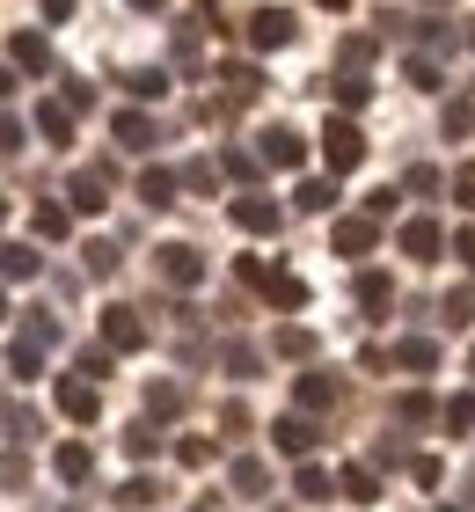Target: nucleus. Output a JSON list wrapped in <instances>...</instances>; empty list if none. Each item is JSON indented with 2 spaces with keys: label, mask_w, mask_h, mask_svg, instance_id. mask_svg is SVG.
<instances>
[{
  "label": "nucleus",
  "mask_w": 475,
  "mask_h": 512,
  "mask_svg": "<svg viewBox=\"0 0 475 512\" xmlns=\"http://www.w3.org/2000/svg\"><path fill=\"white\" fill-rule=\"evenodd\" d=\"M242 278H249V286L271 300V308H307V286H300L293 271H264L256 256H242Z\"/></svg>",
  "instance_id": "nucleus-1"
},
{
  "label": "nucleus",
  "mask_w": 475,
  "mask_h": 512,
  "mask_svg": "<svg viewBox=\"0 0 475 512\" xmlns=\"http://www.w3.org/2000/svg\"><path fill=\"white\" fill-rule=\"evenodd\" d=\"M322 154H329V169H359V161H366V132L351 118H329L322 125Z\"/></svg>",
  "instance_id": "nucleus-2"
},
{
  "label": "nucleus",
  "mask_w": 475,
  "mask_h": 512,
  "mask_svg": "<svg viewBox=\"0 0 475 512\" xmlns=\"http://www.w3.org/2000/svg\"><path fill=\"white\" fill-rule=\"evenodd\" d=\"M249 44H256V52L293 44V8H256V15H249Z\"/></svg>",
  "instance_id": "nucleus-3"
},
{
  "label": "nucleus",
  "mask_w": 475,
  "mask_h": 512,
  "mask_svg": "<svg viewBox=\"0 0 475 512\" xmlns=\"http://www.w3.org/2000/svg\"><path fill=\"white\" fill-rule=\"evenodd\" d=\"M103 344H110V352H139V344H147L139 308H103Z\"/></svg>",
  "instance_id": "nucleus-4"
},
{
  "label": "nucleus",
  "mask_w": 475,
  "mask_h": 512,
  "mask_svg": "<svg viewBox=\"0 0 475 512\" xmlns=\"http://www.w3.org/2000/svg\"><path fill=\"white\" fill-rule=\"evenodd\" d=\"M59 410L74 417V425H95V410H103V395H95V381H88V374H66V381H59Z\"/></svg>",
  "instance_id": "nucleus-5"
},
{
  "label": "nucleus",
  "mask_w": 475,
  "mask_h": 512,
  "mask_svg": "<svg viewBox=\"0 0 475 512\" xmlns=\"http://www.w3.org/2000/svg\"><path fill=\"white\" fill-rule=\"evenodd\" d=\"M161 278H169V286H198V278H205V256L190 249V242H169V249H161Z\"/></svg>",
  "instance_id": "nucleus-6"
},
{
  "label": "nucleus",
  "mask_w": 475,
  "mask_h": 512,
  "mask_svg": "<svg viewBox=\"0 0 475 512\" xmlns=\"http://www.w3.org/2000/svg\"><path fill=\"white\" fill-rule=\"evenodd\" d=\"M256 154H264L271 169H300V161H307V139L278 125V132H264V139H256Z\"/></svg>",
  "instance_id": "nucleus-7"
},
{
  "label": "nucleus",
  "mask_w": 475,
  "mask_h": 512,
  "mask_svg": "<svg viewBox=\"0 0 475 512\" xmlns=\"http://www.w3.org/2000/svg\"><path fill=\"white\" fill-rule=\"evenodd\" d=\"M234 227L242 235H278V205L271 198H234Z\"/></svg>",
  "instance_id": "nucleus-8"
},
{
  "label": "nucleus",
  "mask_w": 475,
  "mask_h": 512,
  "mask_svg": "<svg viewBox=\"0 0 475 512\" xmlns=\"http://www.w3.org/2000/svg\"><path fill=\"white\" fill-rule=\"evenodd\" d=\"M439 249H446V235H439V220H410V227H402V256H417V264H432Z\"/></svg>",
  "instance_id": "nucleus-9"
},
{
  "label": "nucleus",
  "mask_w": 475,
  "mask_h": 512,
  "mask_svg": "<svg viewBox=\"0 0 475 512\" xmlns=\"http://www.w3.org/2000/svg\"><path fill=\"white\" fill-rule=\"evenodd\" d=\"M329 242H337L344 256H366L373 242H380V220L366 213V220H337V235H329Z\"/></svg>",
  "instance_id": "nucleus-10"
},
{
  "label": "nucleus",
  "mask_w": 475,
  "mask_h": 512,
  "mask_svg": "<svg viewBox=\"0 0 475 512\" xmlns=\"http://www.w3.org/2000/svg\"><path fill=\"white\" fill-rule=\"evenodd\" d=\"M8 59H15V74H44V66H52L44 37H30V30H15V37H8Z\"/></svg>",
  "instance_id": "nucleus-11"
},
{
  "label": "nucleus",
  "mask_w": 475,
  "mask_h": 512,
  "mask_svg": "<svg viewBox=\"0 0 475 512\" xmlns=\"http://www.w3.org/2000/svg\"><path fill=\"white\" fill-rule=\"evenodd\" d=\"M52 469H59V483H88V469H95V454L81 447V439H66V447L52 454Z\"/></svg>",
  "instance_id": "nucleus-12"
},
{
  "label": "nucleus",
  "mask_w": 475,
  "mask_h": 512,
  "mask_svg": "<svg viewBox=\"0 0 475 512\" xmlns=\"http://www.w3.org/2000/svg\"><path fill=\"white\" fill-rule=\"evenodd\" d=\"M271 439H278L285 454H315V425H307V417H278Z\"/></svg>",
  "instance_id": "nucleus-13"
},
{
  "label": "nucleus",
  "mask_w": 475,
  "mask_h": 512,
  "mask_svg": "<svg viewBox=\"0 0 475 512\" xmlns=\"http://www.w3.org/2000/svg\"><path fill=\"white\" fill-rule=\"evenodd\" d=\"M103 191H110V169H81L74 176V205L81 213H103Z\"/></svg>",
  "instance_id": "nucleus-14"
},
{
  "label": "nucleus",
  "mask_w": 475,
  "mask_h": 512,
  "mask_svg": "<svg viewBox=\"0 0 475 512\" xmlns=\"http://www.w3.org/2000/svg\"><path fill=\"white\" fill-rule=\"evenodd\" d=\"M117 147H125V154H147V147H154V125L139 118V110H125V118H117Z\"/></svg>",
  "instance_id": "nucleus-15"
},
{
  "label": "nucleus",
  "mask_w": 475,
  "mask_h": 512,
  "mask_svg": "<svg viewBox=\"0 0 475 512\" xmlns=\"http://www.w3.org/2000/svg\"><path fill=\"white\" fill-rule=\"evenodd\" d=\"M37 132L52 139V147H66V132H74V110H66V103H37Z\"/></svg>",
  "instance_id": "nucleus-16"
},
{
  "label": "nucleus",
  "mask_w": 475,
  "mask_h": 512,
  "mask_svg": "<svg viewBox=\"0 0 475 512\" xmlns=\"http://www.w3.org/2000/svg\"><path fill=\"white\" fill-rule=\"evenodd\" d=\"M395 359L410 366V374H432V366H439V344H432V337H410V344H395Z\"/></svg>",
  "instance_id": "nucleus-17"
},
{
  "label": "nucleus",
  "mask_w": 475,
  "mask_h": 512,
  "mask_svg": "<svg viewBox=\"0 0 475 512\" xmlns=\"http://www.w3.org/2000/svg\"><path fill=\"white\" fill-rule=\"evenodd\" d=\"M139 198H147L154 213H161V205H176V176L169 169H147V176H139Z\"/></svg>",
  "instance_id": "nucleus-18"
},
{
  "label": "nucleus",
  "mask_w": 475,
  "mask_h": 512,
  "mask_svg": "<svg viewBox=\"0 0 475 512\" xmlns=\"http://www.w3.org/2000/svg\"><path fill=\"white\" fill-rule=\"evenodd\" d=\"M8 366H15V381H30L37 366H44V337H15V352H8Z\"/></svg>",
  "instance_id": "nucleus-19"
},
{
  "label": "nucleus",
  "mask_w": 475,
  "mask_h": 512,
  "mask_svg": "<svg viewBox=\"0 0 475 512\" xmlns=\"http://www.w3.org/2000/svg\"><path fill=\"white\" fill-rule=\"evenodd\" d=\"M337 403V381L329 374H300V410H329Z\"/></svg>",
  "instance_id": "nucleus-20"
},
{
  "label": "nucleus",
  "mask_w": 475,
  "mask_h": 512,
  "mask_svg": "<svg viewBox=\"0 0 475 512\" xmlns=\"http://www.w3.org/2000/svg\"><path fill=\"white\" fill-rule=\"evenodd\" d=\"M344 498H351V505H373V498H380L373 469H359V461H351V469H344Z\"/></svg>",
  "instance_id": "nucleus-21"
},
{
  "label": "nucleus",
  "mask_w": 475,
  "mask_h": 512,
  "mask_svg": "<svg viewBox=\"0 0 475 512\" xmlns=\"http://www.w3.org/2000/svg\"><path fill=\"white\" fill-rule=\"evenodd\" d=\"M293 205H300V213H329V205H337V183H300Z\"/></svg>",
  "instance_id": "nucleus-22"
},
{
  "label": "nucleus",
  "mask_w": 475,
  "mask_h": 512,
  "mask_svg": "<svg viewBox=\"0 0 475 512\" xmlns=\"http://www.w3.org/2000/svg\"><path fill=\"white\" fill-rule=\"evenodd\" d=\"M271 352H278V359H307V352H315V330H278Z\"/></svg>",
  "instance_id": "nucleus-23"
},
{
  "label": "nucleus",
  "mask_w": 475,
  "mask_h": 512,
  "mask_svg": "<svg viewBox=\"0 0 475 512\" xmlns=\"http://www.w3.org/2000/svg\"><path fill=\"white\" fill-rule=\"evenodd\" d=\"M388 300H395V293H388V278H380V271H366V278H359V308H366V315H380Z\"/></svg>",
  "instance_id": "nucleus-24"
},
{
  "label": "nucleus",
  "mask_w": 475,
  "mask_h": 512,
  "mask_svg": "<svg viewBox=\"0 0 475 512\" xmlns=\"http://www.w3.org/2000/svg\"><path fill=\"white\" fill-rule=\"evenodd\" d=\"M37 235L44 242H66V205H37Z\"/></svg>",
  "instance_id": "nucleus-25"
},
{
  "label": "nucleus",
  "mask_w": 475,
  "mask_h": 512,
  "mask_svg": "<svg viewBox=\"0 0 475 512\" xmlns=\"http://www.w3.org/2000/svg\"><path fill=\"white\" fill-rule=\"evenodd\" d=\"M366 96H373V88H366V74H337V103H344V110H359Z\"/></svg>",
  "instance_id": "nucleus-26"
},
{
  "label": "nucleus",
  "mask_w": 475,
  "mask_h": 512,
  "mask_svg": "<svg viewBox=\"0 0 475 512\" xmlns=\"http://www.w3.org/2000/svg\"><path fill=\"white\" fill-rule=\"evenodd\" d=\"M30 271H37V249H30V242H8V278L22 286V278H30Z\"/></svg>",
  "instance_id": "nucleus-27"
},
{
  "label": "nucleus",
  "mask_w": 475,
  "mask_h": 512,
  "mask_svg": "<svg viewBox=\"0 0 475 512\" xmlns=\"http://www.w3.org/2000/svg\"><path fill=\"white\" fill-rule=\"evenodd\" d=\"M234 491H242V498L264 491V461H234Z\"/></svg>",
  "instance_id": "nucleus-28"
},
{
  "label": "nucleus",
  "mask_w": 475,
  "mask_h": 512,
  "mask_svg": "<svg viewBox=\"0 0 475 512\" xmlns=\"http://www.w3.org/2000/svg\"><path fill=\"white\" fill-rule=\"evenodd\" d=\"M439 417H446V425H454V432H468V425H475V395H454V403H446Z\"/></svg>",
  "instance_id": "nucleus-29"
},
{
  "label": "nucleus",
  "mask_w": 475,
  "mask_h": 512,
  "mask_svg": "<svg viewBox=\"0 0 475 512\" xmlns=\"http://www.w3.org/2000/svg\"><path fill=\"white\" fill-rule=\"evenodd\" d=\"M293 491H300L307 505H322V498H329V476H322V469H300V483H293Z\"/></svg>",
  "instance_id": "nucleus-30"
},
{
  "label": "nucleus",
  "mask_w": 475,
  "mask_h": 512,
  "mask_svg": "<svg viewBox=\"0 0 475 512\" xmlns=\"http://www.w3.org/2000/svg\"><path fill=\"white\" fill-rule=\"evenodd\" d=\"M81 256H88V271H95V278H110V271H117V249H110V242H88Z\"/></svg>",
  "instance_id": "nucleus-31"
},
{
  "label": "nucleus",
  "mask_w": 475,
  "mask_h": 512,
  "mask_svg": "<svg viewBox=\"0 0 475 512\" xmlns=\"http://www.w3.org/2000/svg\"><path fill=\"white\" fill-rule=\"evenodd\" d=\"M446 322H454V330H461V322H475V293H468V286L446 293Z\"/></svg>",
  "instance_id": "nucleus-32"
},
{
  "label": "nucleus",
  "mask_w": 475,
  "mask_h": 512,
  "mask_svg": "<svg viewBox=\"0 0 475 512\" xmlns=\"http://www.w3.org/2000/svg\"><path fill=\"white\" fill-rule=\"evenodd\" d=\"M176 410H183L176 388H147V417H176Z\"/></svg>",
  "instance_id": "nucleus-33"
},
{
  "label": "nucleus",
  "mask_w": 475,
  "mask_h": 512,
  "mask_svg": "<svg viewBox=\"0 0 475 512\" xmlns=\"http://www.w3.org/2000/svg\"><path fill=\"white\" fill-rule=\"evenodd\" d=\"M395 417H402V425H424V417H432V395H402Z\"/></svg>",
  "instance_id": "nucleus-34"
},
{
  "label": "nucleus",
  "mask_w": 475,
  "mask_h": 512,
  "mask_svg": "<svg viewBox=\"0 0 475 512\" xmlns=\"http://www.w3.org/2000/svg\"><path fill=\"white\" fill-rule=\"evenodd\" d=\"M402 74H410V88H439V66H432V59H424V52H417L410 66H402Z\"/></svg>",
  "instance_id": "nucleus-35"
},
{
  "label": "nucleus",
  "mask_w": 475,
  "mask_h": 512,
  "mask_svg": "<svg viewBox=\"0 0 475 512\" xmlns=\"http://www.w3.org/2000/svg\"><path fill=\"white\" fill-rule=\"evenodd\" d=\"M117 505H154V483H147V476H132L125 491H117Z\"/></svg>",
  "instance_id": "nucleus-36"
},
{
  "label": "nucleus",
  "mask_w": 475,
  "mask_h": 512,
  "mask_svg": "<svg viewBox=\"0 0 475 512\" xmlns=\"http://www.w3.org/2000/svg\"><path fill=\"white\" fill-rule=\"evenodd\" d=\"M125 88H132V96H161V88H169V74H125Z\"/></svg>",
  "instance_id": "nucleus-37"
},
{
  "label": "nucleus",
  "mask_w": 475,
  "mask_h": 512,
  "mask_svg": "<svg viewBox=\"0 0 475 512\" xmlns=\"http://www.w3.org/2000/svg\"><path fill=\"white\" fill-rule=\"evenodd\" d=\"M176 454H183V469H205V461H212V447H205V439H183Z\"/></svg>",
  "instance_id": "nucleus-38"
},
{
  "label": "nucleus",
  "mask_w": 475,
  "mask_h": 512,
  "mask_svg": "<svg viewBox=\"0 0 475 512\" xmlns=\"http://www.w3.org/2000/svg\"><path fill=\"white\" fill-rule=\"evenodd\" d=\"M454 198H461V205H468V213H475V161H468V169L454 176Z\"/></svg>",
  "instance_id": "nucleus-39"
},
{
  "label": "nucleus",
  "mask_w": 475,
  "mask_h": 512,
  "mask_svg": "<svg viewBox=\"0 0 475 512\" xmlns=\"http://www.w3.org/2000/svg\"><path fill=\"white\" fill-rule=\"evenodd\" d=\"M454 256H461V264L475 271V227H461V242H454Z\"/></svg>",
  "instance_id": "nucleus-40"
},
{
  "label": "nucleus",
  "mask_w": 475,
  "mask_h": 512,
  "mask_svg": "<svg viewBox=\"0 0 475 512\" xmlns=\"http://www.w3.org/2000/svg\"><path fill=\"white\" fill-rule=\"evenodd\" d=\"M44 15H52V22H66V15H74V0H44Z\"/></svg>",
  "instance_id": "nucleus-41"
},
{
  "label": "nucleus",
  "mask_w": 475,
  "mask_h": 512,
  "mask_svg": "<svg viewBox=\"0 0 475 512\" xmlns=\"http://www.w3.org/2000/svg\"><path fill=\"white\" fill-rule=\"evenodd\" d=\"M132 8H161V0H132Z\"/></svg>",
  "instance_id": "nucleus-42"
},
{
  "label": "nucleus",
  "mask_w": 475,
  "mask_h": 512,
  "mask_svg": "<svg viewBox=\"0 0 475 512\" xmlns=\"http://www.w3.org/2000/svg\"><path fill=\"white\" fill-rule=\"evenodd\" d=\"M322 8H344V0H322Z\"/></svg>",
  "instance_id": "nucleus-43"
},
{
  "label": "nucleus",
  "mask_w": 475,
  "mask_h": 512,
  "mask_svg": "<svg viewBox=\"0 0 475 512\" xmlns=\"http://www.w3.org/2000/svg\"><path fill=\"white\" fill-rule=\"evenodd\" d=\"M198 512H205V505H198Z\"/></svg>",
  "instance_id": "nucleus-44"
}]
</instances>
